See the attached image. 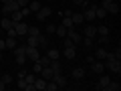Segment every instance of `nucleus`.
<instances>
[{"instance_id":"nucleus-35","label":"nucleus","mask_w":121,"mask_h":91,"mask_svg":"<svg viewBox=\"0 0 121 91\" xmlns=\"http://www.w3.org/2000/svg\"><path fill=\"white\" fill-rule=\"evenodd\" d=\"M0 79H2L6 85H8V83H12V75H10V73H2V77H0Z\"/></svg>"},{"instance_id":"nucleus-4","label":"nucleus","mask_w":121,"mask_h":91,"mask_svg":"<svg viewBox=\"0 0 121 91\" xmlns=\"http://www.w3.org/2000/svg\"><path fill=\"white\" fill-rule=\"evenodd\" d=\"M14 30H16V36H26V32H28V24L26 22H14Z\"/></svg>"},{"instance_id":"nucleus-32","label":"nucleus","mask_w":121,"mask_h":91,"mask_svg":"<svg viewBox=\"0 0 121 91\" xmlns=\"http://www.w3.org/2000/svg\"><path fill=\"white\" fill-rule=\"evenodd\" d=\"M28 36H39L40 35V30L36 28V26H28V32H26Z\"/></svg>"},{"instance_id":"nucleus-49","label":"nucleus","mask_w":121,"mask_h":91,"mask_svg":"<svg viewBox=\"0 0 121 91\" xmlns=\"http://www.w3.org/2000/svg\"><path fill=\"white\" fill-rule=\"evenodd\" d=\"M69 2H71V0H69Z\"/></svg>"},{"instance_id":"nucleus-5","label":"nucleus","mask_w":121,"mask_h":91,"mask_svg":"<svg viewBox=\"0 0 121 91\" xmlns=\"http://www.w3.org/2000/svg\"><path fill=\"white\" fill-rule=\"evenodd\" d=\"M67 36H69V39L73 41L75 45H81V41H83V35H81V32H77V30H75V28L67 30Z\"/></svg>"},{"instance_id":"nucleus-6","label":"nucleus","mask_w":121,"mask_h":91,"mask_svg":"<svg viewBox=\"0 0 121 91\" xmlns=\"http://www.w3.org/2000/svg\"><path fill=\"white\" fill-rule=\"evenodd\" d=\"M91 71L93 73H97V75H101V73H105V65H103V61H93L91 63Z\"/></svg>"},{"instance_id":"nucleus-17","label":"nucleus","mask_w":121,"mask_h":91,"mask_svg":"<svg viewBox=\"0 0 121 91\" xmlns=\"http://www.w3.org/2000/svg\"><path fill=\"white\" fill-rule=\"evenodd\" d=\"M40 77L47 79V81H51V79H52V69H51V65H48V67H43V71H40Z\"/></svg>"},{"instance_id":"nucleus-14","label":"nucleus","mask_w":121,"mask_h":91,"mask_svg":"<svg viewBox=\"0 0 121 91\" xmlns=\"http://www.w3.org/2000/svg\"><path fill=\"white\" fill-rule=\"evenodd\" d=\"M0 28H2V30H8V28H14V22L10 20V18L2 16V20H0Z\"/></svg>"},{"instance_id":"nucleus-29","label":"nucleus","mask_w":121,"mask_h":91,"mask_svg":"<svg viewBox=\"0 0 121 91\" xmlns=\"http://www.w3.org/2000/svg\"><path fill=\"white\" fill-rule=\"evenodd\" d=\"M40 71H43V65H40L39 61H35V63H32V73H35V75H40Z\"/></svg>"},{"instance_id":"nucleus-36","label":"nucleus","mask_w":121,"mask_h":91,"mask_svg":"<svg viewBox=\"0 0 121 91\" xmlns=\"http://www.w3.org/2000/svg\"><path fill=\"white\" fill-rule=\"evenodd\" d=\"M109 43V35H99V45H107Z\"/></svg>"},{"instance_id":"nucleus-45","label":"nucleus","mask_w":121,"mask_h":91,"mask_svg":"<svg viewBox=\"0 0 121 91\" xmlns=\"http://www.w3.org/2000/svg\"><path fill=\"white\" fill-rule=\"evenodd\" d=\"M109 2H113V0H101V4H109Z\"/></svg>"},{"instance_id":"nucleus-47","label":"nucleus","mask_w":121,"mask_h":91,"mask_svg":"<svg viewBox=\"0 0 121 91\" xmlns=\"http://www.w3.org/2000/svg\"><path fill=\"white\" fill-rule=\"evenodd\" d=\"M2 59H4V55H2V53H0V61H2Z\"/></svg>"},{"instance_id":"nucleus-13","label":"nucleus","mask_w":121,"mask_h":91,"mask_svg":"<svg viewBox=\"0 0 121 91\" xmlns=\"http://www.w3.org/2000/svg\"><path fill=\"white\" fill-rule=\"evenodd\" d=\"M52 81H55L59 87H67V77L63 73H60V75H52Z\"/></svg>"},{"instance_id":"nucleus-28","label":"nucleus","mask_w":121,"mask_h":91,"mask_svg":"<svg viewBox=\"0 0 121 91\" xmlns=\"http://www.w3.org/2000/svg\"><path fill=\"white\" fill-rule=\"evenodd\" d=\"M63 26H65L67 30L75 28V24H73V20H71V16H65V20H63Z\"/></svg>"},{"instance_id":"nucleus-20","label":"nucleus","mask_w":121,"mask_h":91,"mask_svg":"<svg viewBox=\"0 0 121 91\" xmlns=\"http://www.w3.org/2000/svg\"><path fill=\"white\" fill-rule=\"evenodd\" d=\"M105 16H107V10H105L103 6H95V18H99V20H103Z\"/></svg>"},{"instance_id":"nucleus-11","label":"nucleus","mask_w":121,"mask_h":91,"mask_svg":"<svg viewBox=\"0 0 121 91\" xmlns=\"http://www.w3.org/2000/svg\"><path fill=\"white\" fill-rule=\"evenodd\" d=\"M71 77L75 79V81H81L83 77H85V69H81V67H77V69L71 71Z\"/></svg>"},{"instance_id":"nucleus-24","label":"nucleus","mask_w":121,"mask_h":91,"mask_svg":"<svg viewBox=\"0 0 121 91\" xmlns=\"http://www.w3.org/2000/svg\"><path fill=\"white\" fill-rule=\"evenodd\" d=\"M105 57H107V51H105L103 47H99V49L95 51V59H97V61H105Z\"/></svg>"},{"instance_id":"nucleus-30","label":"nucleus","mask_w":121,"mask_h":91,"mask_svg":"<svg viewBox=\"0 0 121 91\" xmlns=\"http://www.w3.org/2000/svg\"><path fill=\"white\" fill-rule=\"evenodd\" d=\"M39 47L40 49H48V39L47 36H39Z\"/></svg>"},{"instance_id":"nucleus-48","label":"nucleus","mask_w":121,"mask_h":91,"mask_svg":"<svg viewBox=\"0 0 121 91\" xmlns=\"http://www.w3.org/2000/svg\"><path fill=\"white\" fill-rule=\"evenodd\" d=\"M0 36H2V28H0Z\"/></svg>"},{"instance_id":"nucleus-8","label":"nucleus","mask_w":121,"mask_h":91,"mask_svg":"<svg viewBox=\"0 0 121 91\" xmlns=\"http://www.w3.org/2000/svg\"><path fill=\"white\" fill-rule=\"evenodd\" d=\"M101 6H103L107 12H111V14H117V12H119V4H117L115 0H113V2H109V4H101Z\"/></svg>"},{"instance_id":"nucleus-21","label":"nucleus","mask_w":121,"mask_h":91,"mask_svg":"<svg viewBox=\"0 0 121 91\" xmlns=\"http://www.w3.org/2000/svg\"><path fill=\"white\" fill-rule=\"evenodd\" d=\"M4 43H6V49H14L18 45V41H16V36H6Z\"/></svg>"},{"instance_id":"nucleus-41","label":"nucleus","mask_w":121,"mask_h":91,"mask_svg":"<svg viewBox=\"0 0 121 91\" xmlns=\"http://www.w3.org/2000/svg\"><path fill=\"white\" fill-rule=\"evenodd\" d=\"M20 12H22V16H28V14H30V8H28V6H24V8H20Z\"/></svg>"},{"instance_id":"nucleus-18","label":"nucleus","mask_w":121,"mask_h":91,"mask_svg":"<svg viewBox=\"0 0 121 91\" xmlns=\"http://www.w3.org/2000/svg\"><path fill=\"white\" fill-rule=\"evenodd\" d=\"M47 57H48V59H51V61H59V57H60V53L56 51L55 47H52V49H47Z\"/></svg>"},{"instance_id":"nucleus-46","label":"nucleus","mask_w":121,"mask_h":91,"mask_svg":"<svg viewBox=\"0 0 121 91\" xmlns=\"http://www.w3.org/2000/svg\"><path fill=\"white\" fill-rule=\"evenodd\" d=\"M0 2H2V4H6V2H10V0H0Z\"/></svg>"},{"instance_id":"nucleus-40","label":"nucleus","mask_w":121,"mask_h":91,"mask_svg":"<svg viewBox=\"0 0 121 91\" xmlns=\"http://www.w3.org/2000/svg\"><path fill=\"white\" fill-rule=\"evenodd\" d=\"M16 2H18V6H20V8H24V6H28L30 0H16Z\"/></svg>"},{"instance_id":"nucleus-25","label":"nucleus","mask_w":121,"mask_h":91,"mask_svg":"<svg viewBox=\"0 0 121 91\" xmlns=\"http://www.w3.org/2000/svg\"><path fill=\"white\" fill-rule=\"evenodd\" d=\"M105 89H107V91H119V89H121V85H119L117 81H109Z\"/></svg>"},{"instance_id":"nucleus-33","label":"nucleus","mask_w":121,"mask_h":91,"mask_svg":"<svg viewBox=\"0 0 121 91\" xmlns=\"http://www.w3.org/2000/svg\"><path fill=\"white\" fill-rule=\"evenodd\" d=\"M97 35H109V26L99 24V26H97Z\"/></svg>"},{"instance_id":"nucleus-3","label":"nucleus","mask_w":121,"mask_h":91,"mask_svg":"<svg viewBox=\"0 0 121 91\" xmlns=\"http://www.w3.org/2000/svg\"><path fill=\"white\" fill-rule=\"evenodd\" d=\"M24 55H26V59L28 61H39V57H40V53H39V47H26V51H24Z\"/></svg>"},{"instance_id":"nucleus-31","label":"nucleus","mask_w":121,"mask_h":91,"mask_svg":"<svg viewBox=\"0 0 121 91\" xmlns=\"http://www.w3.org/2000/svg\"><path fill=\"white\" fill-rule=\"evenodd\" d=\"M44 89H47V91H56V89H59V85L51 79V81H47V87H44Z\"/></svg>"},{"instance_id":"nucleus-34","label":"nucleus","mask_w":121,"mask_h":91,"mask_svg":"<svg viewBox=\"0 0 121 91\" xmlns=\"http://www.w3.org/2000/svg\"><path fill=\"white\" fill-rule=\"evenodd\" d=\"M81 45H83V47H87V49H91V47H93V39H89V36H85V39L81 41Z\"/></svg>"},{"instance_id":"nucleus-9","label":"nucleus","mask_w":121,"mask_h":91,"mask_svg":"<svg viewBox=\"0 0 121 91\" xmlns=\"http://www.w3.org/2000/svg\"><path fill=\"white\" fill-rule=\"evenodd\" d=\"M95 6H97V4H89V8H87L85 14H83L85 20H95Z\"/></svg>"},{"instance_id":"nucleus-10","label":"nucleus","mask_w":121,"mask_h":91,"mask_svg":"<svg viewBox=\"0 0 121 91\" xmlns=\"http://www.w3.org/2000/svg\"><path fill=\"white\" fill-rule=\"evenodd\" d=\"M83 36L95 39V36H97V26H93V24H87V26H85V35H83Z\"/></svg>"},{"instance_id":"nucleus-19","label":"nucleus","mask_w":121,"mask_h":91,"mask_svg":"<svg viewBox=\"0 0 121 91\" xmlns=\"http://www.w3.org/2000/svg\"><path fill=\"white\" fill-rule=\"evenodd\" d=\"M71 20H73V24H83L85 16H83V12H77V14H71Z\"/></svg>"},{"instance_id":"nucleus-27","label":"nucleus","mask_w":121,"mask_h":91,"mask_svg":"<svg viewBox=\"0 0 121 91\" xmlns=\"http://www.w3.org/2000/svg\"><path fill=\"white\" fill-rule=\"evenodd\" d=\"M55 35H59V36H63V39H65V36H67V28H65L63 24H59V26L55 28Z\"/></svg>"},{"instance_id":"nucleus-23","label":"nucleus","mask_w":121,"mask_h":91,"mask_svg":"<svg viewBox=\"0 0 121 91\" xmlns=\"http://www.w3.org/2000/svg\"><path fill=\"white\" fill-rule=\"evenodd\" d=\"M39 36H28L26 35V47H39Z\"/></svg>"},{"instance_id":"nucleus-2","label":"nucleus","mask_w":121,"mask_h":91,"mask_svg":"<svg viewBox=\"0 0 121 91\" xmlns=\"http://www.w3.org/2000/svg\"><path fill=\"white\" fill-rule=\"evenodd\" d=\"M35 14H36V20H47V18L52 14V8L51 6H40V10H36Z\"/></svg>"},{"instance_id":"nucleus-44","label":"nucleus","mask_w":121,"mask_h":91,"mask_svg":"<svg viewBox=\"0 0 121 91\" xmlns=\"http://www.w3.org/2000/svg\"><path fill=\"white\" fill-rule=\"evenodd\" d=\"M4 87H6V83H4V81H2V79H0V91L4 89Z\"/></svg>"},{"instance_id":"nucleus-16","label":"nucleus","mask_w":121,"mask_h":91,"mask_svg":"<svg viewBox=\"0 0 121 91\" xmlns=\"http://www.w3.org/2000/svg\"><path fill=\"white\" fill-rule=\"evenodd\" d=\"M51 69H52V75H60L63 73V65L59 61H51Z\"/></svg>"},{"instance_id":"nucleus-42","label":"nucleus","mask_w":121,"mask_h":91,"mask_svg":"<svg viewBox=\"0 0 121 91\" xmlns=\"http://www.w3.org/2000/svg\"><path fill=\"white\" fill-rule=\"evenodd\" d=\"M71 2H75V4H81V6H85V4H89L87 0H71Z\"/></svg>"},{"instance_id":"nucleus-37","label":"nucleus","mask_w":121,"mask_h":91,"mask_svg":"<svg viewBox=\"0 0 121 91\" xmlns=\"http://www.w3.org/2000/svg\"><path fill=\"white\" fill-rule=\"evenodd\" d=\"M26 73H28V69H22V67H20V69H18V79H24Z\"/></svg>"},{"instance_id":"nucleus-38","label":"nucleus","mask_w":121,"mask_h":91,"mask_svg":"<svg viewBox=\"0 0 121 91\" xmlns=\"http://www.w3.org/2000/svg\"><path fill=\"white\" fill-rule=\"evenodd\" d=\"M55 28H56V24H47V32L48 35H55Z\"/></svg>"},{"instance_id":"nucleus-22","label":"nucleus","mask_w":121,"mask_h":91,"mask_svg":"<svg viewBox=\"0 0 121 91\" xmlns=\"http://www.w3.org/2000/svg\"><path fill=\"white\" fill-rule=\"evenodd\" d=\"M8 16H10V20H12V22H20L22 18H24V16H22V12H20V10H14V12H10Z\"/></svg>"},{"instance_id":"nucleus-26","label":"nucleus","mask_w":121,"mask_h":91,"mask_svg":"<svg viewBox=\"0 0 121 91\" xmlns=\"http://www.w3.org/2000/svg\"><path fill=\"white\" fill-rule=\"evenodd\" d=\"M40 2H36V0H30L28 2V8H30V12H36V10H40Z\"/></svg>"},{"instance_id":"nucleus-1","label":"nucleus","mask_w":121,"mask_h":91,"mask_svg":"<svg viewBox=\"0 0 121 91\" xmlns=\"http://www.w3.org/2000/svg\"><path fill=\"white\" fill-rule=\"evenodd\" d=\"M14 10H20V6H18L16 0H10V2H6L4 8H2V16H8L10 12H14Z\"/></svg>"},{"instance_id":"nucleus-7","label":"nucleus","mask_w":121,"mask_h":91,"mask_svg":"<svg viewBox=\"0 0 121 91\" xmlns=\"http://www.w3.org/2000/svg\"><path fill=\"white\" fill-rule=\"evenodd\" d=\"M63 57H65L67 61H73L75 57H77V49H75V47H65V51H63Z\"/></svg>"},{"instance_id":"nucleus-39","label":"nucleus","mask_w":121,"mask_h":91,"mask_svg":"<svg viewBox=\"0 0 121 91\" xmlns=\"http://www.w3.org/2000/svg\"><path fill=\"white\" fill-rule=\"evenodd\" d=\"M63 41H65V47H77V45H75L73 41L69 39V36H65V39H63Z\"/></svg>"},{"instance_id":"nucleus-43","label":"nucleus","mask_w":121,"mask_h":91,"mask_svg":"<svg viewBox=\"0 0 121 91\" xmlns=\"http://www.w3.org/2000/svg\"><path fill=\"white\" fill-rule=\"evenodd\" d=\"M4 49H6V43H4V39L0 36V51H4Z\"/></svg>"},{"instance_id":"nucleus-12","label":"nucleus","mask_w":121,"mask_h":91,"mask_svg":"<svg viewBox=\"0 0 121 91\" xmlns=\"http://www.w3.org/2000/svg\"><path fill=\"white\" fill-rule=\"evenodd\" d=\"M109 81H111V79H109L107 75H103V73H101V79H99V83L95 85V87H97V91H103L105 87H107V83H109Z\"/></svg>"},{"instance_id":"nucleus-15","label":"nucleus","mask_w":121,"mask_h":91,"mask_svg":"<svg viewBox=\"0 0 121 91\" xmlns=\"http://www.w3.org/2000/svg\"><path fill=\"white\" fill-rule=\"evenodd\" d=\"M44 87H47V79L36 77V79H35V91H43Z\"/></svg>"}]
</instances>
